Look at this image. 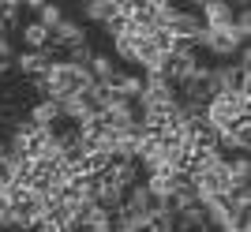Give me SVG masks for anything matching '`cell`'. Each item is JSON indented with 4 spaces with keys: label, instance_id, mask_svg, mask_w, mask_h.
<instances>
[{
    "label": "cell",
    "instance_id": "cell-1",
    "mask_svg": "<svg viewBox=\"0 0 251 232\" xmlns=\"http://www.w3.org/2000/svg\"><path fill=\"white\" fill-rule=\"evenodd\" d=\"M248 109H251L248 94H218V97H210L206 105H202V116H206L210 127L229 131L236 116H248Z\"/></svg>",
    "mask_w": 251,
    "mask_h": 232
},
{
    "label": "cell",
    "instance_id": "cell-6",
    "mask_svg": "<svg viewBox=\"0 0 251 232\" xmlns=\"http://www.w3.org/2000/svg\"><path fill=\"white\" fill-rule=\"evenodd\" d=\"M26 120H30L34 127H45V131H49V127L60 124V105H56V101H34V105L26 109Z\"/></svg>",
    "mask_w": 251,
    "mask_h": 232
},
{
    "label": "cell",
    "instance_id": "cell-8",
    "mask_svg": "<svg viewBox=\"0 0 251 232\" xmlns=\"http://www.w3.org/2000/svg\"><path fill=\"white\" fill-rule=\"evenodd\" d=\"M19 26H23V0H0V38H11Z\"/></svg>",
    "mask_w": 251,
    "mask_h": 232
},
{
    "label": "cell",
    "instance_id": "cell-9",
    "mask_svg": "<svg viewBox=\"0 0 251 232\" xmlns=\"http://www.w3.org/2000/svg\"><path fill=\"white\" fill-rule=\"evenodd\" d=\"M86 71H90V79H94V83H113V75L120 71V68H116V60L109 53H94L90 56V64H86Z\"/></svg>",
    "mask_w": 251,
    "mask_h": 232
},
{
    "label": "cell",
    "instance_id": "cell-14",
    "mask_svg": "<svg viewBox=\"0 0 251 232\" xmlns=\"http://www.w3.org/2000/svg\"><path fill=\"white\" fill-rule=\"evenodd\" d=\"M4 191H8V176L0 172V202H4Z\"/></svg>",
    "mask_w": 251,
    "mask_h": 232
},
{
    "label": "cell",
    "instance_id": "cell-7",
    "mask_svg": "<svg viewBox=\"0 0 251 232\" xmlns=\"http://www.w3.org/2000/svg\"><path fill=\"white\" fill-rule=\"evenodd\" d=\"M147 42V38H135V34H124V38H116L113 42V60L127 64V68H139V45Z\"/></svg>",
    "mask_w": 251,
    "mask_h": 232
},
{
    "label": "cell",
    "instance_id": "cell-2",
    "mask_svg": "<svg viewBox=\"0 0 251 232\" xmlns=\"http://www.w3.org/2000/svg\"><path fill=\"white\" fill-rule=\"evenodd\" d=\"M195 191L199 199H210V195H232V172H229V158H210V165L195 176Z\"/></svg>",
    "mask_w": 251,
    "mask_h": 232
},
{
    "label": "cell",
    "instance_id": "cell-12",
    "mask_svg": "<svg viewBox=\"0 0 251 232\" xmlns=\"http://www.w3.org/2000/svg\"><path fill=\"white\" fill-rule=\"evenodd\" d=\"M232 34L248 45V34H251V11H248V4H236V15H232Z\"/></svg>",
    "mask_w": 251,
    "mask_h": 232
},
{
    "label": "cell",
    "instance_id": "cell-15",
    "mask_svg": "<svg viewBox=\"0 0 251 232\" xmlns=\"http://www.w3.org/2000/svg\"><path fill=\"white\" fill-rule=\"evenodd\" d=\"M221 232H236V229H221Z\"/></svg>",
    "mask_w": 251,
    "mask_h": 232
},
{
    "label": "cell",
    "instance_id": "cell-5",
    "mask_svg": "<svg viewBox=\"0 0 251 232\" xmlns=\"http://www.w3.org/2000/svg\"><path fill=\"white\" fill-rule=\"evenodd\" d=\"M19 42H23V49H26V53H45V49H49V30H45L42 23L26 19V23L19 26Z\"/></svg>",
    "mask_w": 251,
    "mask_h": 232
},
{
    "label": "cell",
    "instance_id": "cell-10",
    "mask_svg": "<svg viewBox=\"0 0 251 232\" xmlns=\"http://www.w3.org/2000/svg\"><path fill=\"white\" fill-rule=\"evenodd\" d=\"M113 15H116V0H90V4H83V19H86V23L105 26Z\"/></svg>",
    "mask_w": 251,
    "mask_h": 232
},
{
    "label": "cell",
    "instance_id": "cell-13",
    "mask_svg": "<svg viewBox=\"0 0 251 232\" xmlns=\"http://www.w3.org/2000/svg\"><path fill=\"white\" fill-rule=\"evenodd\" d=\"M8 158H11V150H8V142H4V139H0V169H4V165H8Z\"/></svg>",
    "mask_w": 251,
    "mask_h": 232
},
{
    "label": "cell",
    "instance_id": "cell-4",
    "mask_svg": "<svg viewBox=\"0 0 251 232\" xmlns=\"http://www.w3.org/2000/svg\"><path fill=\"white\" fill-rule=\"evenodd\" d=\"M206 86H210V97H218V94H232L236 90V64H210V71H206Z\"/></svg>",
    "mask_w": 251,
    "mask_h": 232
},
{
    "label": "cell",
    "instance_id": "cell-3",
    "mask_svg": "<svg viewBox=\"0 0 251 232\" xmlns=\"http://www.w3.org/2000/svg\"><path fill=\"white\" fill-rule=\"evenodd\" d=\"M52 56L49 53H26V49H23L19 56H15V71L23 75V83H34V79H45V75H49V68H52Z\"/></svg>",
    "mask_w": 251,
    "mask_h": 232
},
{
    "label": "cell",
    "instance_id": "cell-11",
    "mask_svg": "<svg viewBox=\"0 0 251 232\" xmlns=\"http://www.w3.org/2000/svg\"><path fill=\"white\" fill-rule=\"evenodd\" d=\"M229 172H232V191H236V187H248V184H251V161H248V154L229 158Z\"/></svg>",
    "mask_w": 251,
    "mask_h": 232
}]
</instances>
